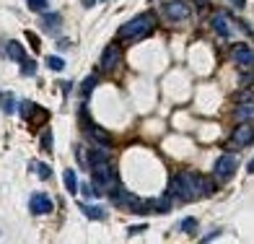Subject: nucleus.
Returning a JSON list of instances; mask_svg holds the SVG:
<instances>
[{"label":"nucleus","instance_id":"obj_32","mask_svg":"<svg viewBox=\"0 0 254 244\" xmlns=\"http://www.w3.org/2000/svg\"><path fill=\"white\" fill-rule=\"evenodd\" d=\"M70 44H73L70 39H60V42H57V50H60V52H65V50H70Z\"/></svg>","mask_w":254,"mask_h":244},{"label":"nucleus","instance_id":"obj_5","mask_svg":"<svg viewBox=\"0 0 254 244\" xmlns=\"http://www.w3.org/2000/svg\"><path fill=\"white\" fill-rule=\"evenodd\" d=\"M236 166H239V161H236L233 153H221V156L215 159V164H213V177L221 179V182H226V179L233 177Z\"/></svg>","mask_w":254,"mask_h":244},{"label":"nucleus","instance_id":"obj_15","mask_svg":"<svg viewBox=\"0 0 254 244\" xmlns=\"http://www.w3.org/2000/svg\"><path fill=\"white\" fill-rule=\"evenodd\" d=\"M109 164V153L104 146H96V148H88V169L91 166H102Z\"/></svg>","mask_w":254,"mask_h":244},{"label":"nucleus","instance_id":"obj_23","mask_svg":"<svg viewBox=\"0 0 254 244\" xmlns=\"http://www.w3.org/2000/svg\"><path fill=\"white\" fill-rule=\"evenodd\" d=\"M26 5H29V11H34V13H44L50 8V0H26Z\"/></svg>","mask_w":254,"mask_h":244},{"label":"nucleus","instance_id":"obj_18","mask_svg":"<svg viewBox=\"0 0 254 244\" xmlns=\"http://www.w3.org/2000/svg\"><path fill=\"white\" fill-rule=\"evenodd\" d=\"M42 109L36 107L34 102H29V99H24V102H18V114L24 117V120H31L34 114H39Z\"/></svg>","mask_w":254,"mask_h":244},{"label":"nucleus","instance_id":"obj_16","mask_svg":"<svg viewBox=\"0 0 254 244\" xmlns=\"http://www.w3.org/2000/svg\"><path fill=\"white\" fill-rule=\"evenodd\" d=\"M62 185H65V190L70 195H76V192H80V185H78V177H76V169H65L62 171Z\"/></svg>","mask_w":254,"mask_h":244},{"label":"nucleus","instance_id":"obj_29","mask_svg":"<svg viewBox=\"0 0 254 244\" xmlns=\"http://www.w3.org/2000/svg\"><path fill=\"white\" fill-rule=\"evenodd\" d=\"M76 159H78L80 166H88V156L83 153V146H76Z\"/></svg>","mask_w":254,"mask_h":244},{"label":"nucleus","instance_id":"obj_25","mask_svg":"<svg viewBox=\"0 0 254 244\" xmlns=\"http://www.w3.org/2000/svg\"><path fill=\"white\" fill-rule=\"evenodd\" d=\"M80 192H83L88 200H94V197H102V192L96 190V185L94 182H86V185H80Z\"/></svg>","mask_w":254,"mask_h":244},{"label":"nucleus","instance_id":"obj_7","mask_svg":"<svg viewBox=\"0 0 254 244\" xmlns=\"http://www.w3.org/2000/svg\"><path fill=\"white\" fill-rule=\"evenodd\" d=\"M231 57H233V65L239 70H252L254 68V50L249 44H233Z\"/></svg>","mask_w":254,"mask_h":244},{"label":"nucleus","instance_id":"obj_37","mask_svg":"<svg viewBox=\"0 0 254 244\" xmlns=\"http://www.w3.org/2000/svg\"><path fill=\"white\" fill-rule=\"evenodd\" d=\"M247 171H249V174H254V156L249 159V164H247Z\"/></svg>","mask_w":254,"mask_h":244},{"label":"nucleus","instance_id":"obj_34","mask_svg":"<svg viewBox=\"0 0 254 244\" xmlns=\"http://www.w3.org/2000/svg\"><path fill=\"white\" fill-rule=\"evenodd\" d=\"M221 237V229H213V234H207V237H203V242H213V239H218Z\"/></svg>","mask_w":254,"mask_h":244},{"label":"nucleus","instance_id":"obj_4","mask_svg":"<svg viewBox=\"0 0 254 244\" xmlns=\"http://www.w3.org/2000/svg\"><path fill=\"white\" fill-rule=\"evenodd\" d=\"M161 13L166 21L181 24V21L192 19V5H189L187 0H166V3H161Z\"/></svg>","mask_w":254,"mask_h":244},{"label":"nucleus","instance_id":"obj_24","mask_svg":"<svg viewBox=\"0 0 254 244\" xmlns=\"http://www.w3.org/2000/svg\"><path fill=\"white\" fill-rule=\"evenodd\" d=\"M47 68H50V70H54V73H60V70L65 68V62H62V57H60V55H47Z\"/></svg>","mask_w":254,"mask_h":244},{"label":"nucleus","instance_id":"obj_6","mask_svg":"<svg viewBox=\"0 0 254 244\" xmlns=\"http://www.w3.org/2000/svg\"><path fill=\"white\" fill-rule=\"evenodd\" d=\"M254 143V122H239V128H233L231 135V148H247Z\"/></svg>","mask_w":254,"mask_h":244},{"label":"nucleus","instance_id":"obj_14","mask_svg":"<svg viewBox=\"0 0 254 244\" xmlns=\"http://www.w3.org/2000/svg\"><path fill=\"white\" fill-rule=\"evenodd\" d=\"M233 120L236 122H254V102H241L239 107L233 109Z\"/></svg>","mask_w":254,"mask_h":244},{"label":"nucleus","instance_id":"obj_3","mask_svg":"<svg viewBox=\"0 0 254 244\" xmlns=\"http://www.w3.org/2000/svg\"><path fill=\"white\" fill-rule=\"evenodd\" d=\"M91 182L96 185L99 192H109L112 187L120 185V177H117V171L114 166H109V164H102V166H91Z\"/></svg>","mask_w":254,"mask_h":244},{"label":"nucleus","instance_id":"obj_10","mask_svg":"<svg viewBox=\"0 0 254 244\" xmlns=\"http://www.w3.org/2000/svg\"><path fill=\"white\" fill-rule=\"evenodd\" d=\"M83 130H86V135H88V140L91 143H96V146H109V143H112V138H109V133L104 130V128H99L96 122H86L83 120Z\"/></svg>","mask_w":254,"mask_h":244},{"label":"nucleus","instance_id":"obj_31","mask_svg":"<svg viewBox=\"0 0 254 244\" xmlns=\"http://www.w3.org/2000/svg\"><path fill=\"white\" fill-rule=\"evenodd\" d=\"M231 3V8H236V11H244L247 8V0H229Z\"/></svg>","mask_w":254,"mask_h":244},{"label":"nucleus","instance_id":"obj_2","mask_svg":"<svg viewBox=\"0 0 254 244\" xmlns=\"http://www.w3.org/2000/svg\"><path fill=\"white\" fill-rule=\"evenodd\" d=\"M153 29H156V16L151 11H145V13H138L135 19H130L127 24H122L120 31H117V37L122 42H140V39L148 37Z\"/></svg>","mask_w":254,"mask_h":244},{"label":"nucleus","instance_id":"obj_9","mask_svg":"<svg viewBox=\"0 0 254 244\" xmlns=\"http://www.w3.org/2000/svg\"><path fill=\"white\" fill-rule=\"evenodd\" d=\"M120 62H122V47H120L117 42L106 44L104 52H102V68H104V70H114Z\"/></svg>","mask_w":254,"mask_h":244},{"label":"nucleus","instance_id":"obj_12","mask_svg":"<svg viewBox=\"0 0 254 244\" xmlns=\"http://www.w3.org/2000/svg\"><path fill=\"white\" fill-rule=\"evenodd\" d=\"M0 52H3V57H8V60H16V62H21L26 55H24V44L21 42H16V39H11V42H5L3 47H0Z\"/></svg>","mask_w":254,"mask_h":244},{"label":"nucleus","instance_id":"obj_26","mask_svg":"<svg viewBox=\"0 0 254 244\" xmlns=\"http://www.w3.org/2000/svg\"><path fill=\"white\" fill-rule=\"evenodd\" d=\"M52 143H54V138H52V130L47 128V130L42 133V140H39V146H42V151H47V153H50V151H52Z\"/></svg>","mask_w":254,"mask_h":244},{"label":"nucleus","instance_id":"obj_22","mask_svg":"<svg viewBox=\"0 0 254 244\" xmlns=\"http://www.w3.org/2000/svg\"><path fill=\"white\" fill-rule=\"evenodd\" d=\"M21 76L24 78H34L36 76V62L34 60H26V57L21 60Z\"/></svg>","mask_w":254,"mask_h":244},{"label":"nucleus","instance_id":"obj_35","mask_svg":"<svg viewBox=\"0 0 254 244\" xmlns=\"http://www.w3.org/2000/svg\"><path fill=\"white\" fill-rule=\"evenodd\" d=\"M99 3V0H80V5H83V8H94Z\"/></svg>","mask_w":254,"mask_h":244},{"label":"nucleus","instance_id":"obj_36","mask_svg":"<svg viewBox=\"0 0 254 244\" xmlns=\"http://www.w3.org/2000/svg\"><path fill=\"white\" fill-rule=\"evenodd\" d=\"M241 83H247V86L254 83V76H241Z\"/></svg>","mask_w":254,"mask_h":244},{"label":"nucleus","instance_id":"obj_11","mask_svg":"<svg viewBox=\"0 0 254 244\" xmlns=\"http://www.w3.org/2000/svg\"><path fill=\"white\" fill-rule=\"evenodd\" d=\"M210 26H213V31L218 34V37H223V39L231 37V26H229L226 13H213V16H210Z\"/></svg>","mask_w":254,"mask_h":244},{"label":"nucleus","instance_id":"obj_8","mask_svg":"<svg viewBox=\"0 0 254 244\" xmlns=\"http://www.w3.org/2000/svg\"><path fill=\"white\" fill-rule=\"evenodd\" d=\"M52 197L47 195V192H31V197H29V211L34 213V216H47V213H52Z\"/></svg>","mask_w":254,"mask_h":244},{"label":"nucleus","instance_id":"obj_21","mask_svg":"<svg viewBox=\"0 0 254 244\" xmlns=\"http://www.w3.org/2000/svg\"><path fill=\"white\" fill-rule=\"evenodd\" d=\"M31 169H34V174L39 177V179H50V177H52L50 164H42V161H31Z\"/></svg>","mask_w":254,"mask_h":244},{"label":"nucleus","instance_id":"obj_28","mask_svg":"<svg viewBox=\"0 0 254 244\" xmlns=\"http://www.w3.org/2000/svg\"><path fill=\"white\" fill-rule=\"evenodd\" d=\"M26 39H29V47H31L34 52H39V47H42V44H39V37H36L34 31H26Z\"/></svg>","mask_w":254,"mask_h":244},{"label":"nucleus","instance_id":"obj_19","mask_svg":"<svg viewBox=\"0 0 254 244\" xmlns=\"http://www.w3.org/2000/svg\"><path fill=\"white\" fill-rule=\"evenodd\" d=\"M16 96L11 91H5V94H0V109H3V114H13L16 112Z\"/></svg>","mask_w":254,"mask_h":244},{"label":"nucleus","instance_id":"obj_1","mask_svg":"<svg viewBox=\"0 0 254 244\" xmlns=\"http://www.w3.org/2000/svg\"><path fill=\"white\" fill-rule=\"evenodd\" d=\"M213 192H215L213 179L195 174V171H177L169 179V190H166L171 200H179V203H192V200H200V197H210Z\"/></svg>","mask_w":254,"mask_h":244},{"label":"nucleus","instance_id":"obj_17","mask_svg":"<svg viewBox=\"0 0 254 244\" xmlns=\"http://www.w3.org/2000/svg\"><path fill=\"white\" fill-rule=\"evenodd\" d=\"M80 211H83V216H86V218H91V221H104V218H106V211H104L102 205L80 203Z\"/></svg>","mask_w":254,"mask_h":244},{"label":"nucleus","instance_id":"obj_30","mask_svg":"<svg viewBox=\"0 0 254 244\" xmlns=\"http://www.w3.org/2000/svg\"><path fill=\"white\" fill-rule=\"evenodd\" d=\"M145 231V223H140V226H130L127 229V237H138V234H143Z\"/></svg>","mask_w":254,"mask_h":244},{"label":"nucleus","instance_id":"obj_13","mask_svg":"<svg viewBox=\"0 0 254 244\" xmlns=\"http://www.w3.org/2000/svg\"><path fill=\"white\" fill-rule=\"evenodd\" d=\"M60 24H62V16L60 13H42V29L47 34H57L60 31Z\"/></svg>","mask_w":254,"mask_h":244},{"label":"nucleus","instance_id":"obj_20","mask_svg":"<svg viewBox=\"0 0 254 244\" xmlns=\"http://www.w3.org/2000/svg\"><path fill=\"white\" fill-rule=\"evenodd\" d=\"M96 83H99V78H96V76H86V78H83V83H80V96L88 99L91 94H94Z\"/></svg>","mask_w":254,"mask_h":244},{"label":"nucleus","instance_id":"obj_33","mask_svg":"<svg viewBox=\"0 0 254 244\" xmlns=\"http://www.w3.org/2000/svg\"><path fill=\"white\" fill-rule=\"evenodd\" d=\"M57 86L62 88V94H70V88H73V83H70V81H60Z\"/></svg>","mask_w":254,"mask_h":244},{"label":"nucleus","instance_id":"obj_27","mask_svg":"<svg viewBox=\"0 0 254 244\" xmlns=\"http://www.w3.org/2000/svg\"><path fill=\"white\" fill-rule=\"evenodd\" d=\"M179 229L184 231V234H189V237H192V234L197 231V218H184L179 223Z\"/></svg>","mask_w":254,"mask_h":244}]
</instances>
